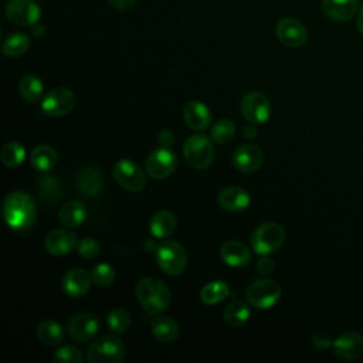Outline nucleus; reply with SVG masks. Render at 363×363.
Listing matches in <instances>:
<instances>
[{"mask_svg":"<svg viewBox=\"0 0 363 363\" xmlns=\"http://www.w3.org/2000/svg\"><path fill=\"white\" fill-rule=\"evenodd\" d=\"M230 295V288L224 281H211L200 291V299L206 305H216Z\"/></svg>","mask_w":363,"mask_h":363,"instance_id":"obj_29","label":"nucleus"},{"mask_svg":"<svg viewBox=\"0 0 363 363\" xmlns=\"http://www.w3.org/2000/svg\"><path fill=\"white\" fill-rule=\"evenodd\" d=\"M108 3L118 10H128L132 9L136 3V0H108Z\"/></svg>","mask_w":363,"mask_h":363,"instance_id":"obj_43","label":"nucleus"},{"mask_svg":"<svg viewBox=\"0 0 363 363\" xmlns=\"http://www.w3.org/2000/svg\"><path fill=\"white\" fill-rule=\"evenodd\" d=\"M157 142L160 146L170 147L174 143V133L169 129H163L157 133Z\"/></svg>","mask_w":363,"mask_h":363,"instance_id":"obj_41","label":"nucleus"},{"mask_svg":"<svg viewBox=\"0 0 363 363\" xmlns=\"http://www.w3.org/2000/svg\"><path fill=\"white\" fill-rule=\"evenodd\" d=\"M43 89H44V85L41 79L31 74L24 75L18 82V92L21 98L31 104L37 102L43 96Z\"/></svg>","mask_w":363,"mask_h":363,"instance_id":"obj_30","label":"nucleus"},{"mask_svg":"<svg viewBox=\"0 0 363 363\" xmlns=\"http://www.w3.org/2000/svg\"><path fill=\"white\" fill-rule=\"evenodd\" d=\"M78 245V240L74 231L69 228H55L50 231L44 240L47 252L52 255H67Z\"/></svg>","mask_w":363,"mask_h":363,"instance_id":"obj_15","label":"nucleus"},{"mask_svg":"<svg viewBox=\"0 0 363 363\" xmlns=\"http://www.w3.org/2000/svg\"><path fill=\"white\" fill-rule=\"evenodd\" d=\"M75 95L69 88L57 86L50 89L41 99V109L48 116H64L75 106Z\"/></svg>","mask_w":363,"mask_h":363,"instance_id":"obj_9","label":"nucleus"},{"mask_svg":"<svg viewBox=\"0 0 363 363\" xmlns=\"http://www.w3.org/2000/svg\"><path fill=\"white\" fill-rule=\"evenodd\" d=\"M86 217V207L78 200L68 201L60 208V221L68 228L78 227Z\"/></svg>","mask_w":363,"mask_h":363,"instance_id":"obj_26","label":"nucleus"},{"mask_svg":"<svg viewBox=\"0 0 363 363\" xmlns=\"http://www.w3.org/2000/svg\"><path fill=\"white\" fill-rule=\"evenodd\" d=\"M332 347L339 359L354 360L363 354V336L357 332H345L333 340Z\"/></svg>","mask_w":363,"mask_h":363,"instance_id":"obj_17","label":"nucleus"},{"mask_svg":"<svg viewBox=\"0 0 363 363\" xmlns=\"http://www.w3.org/2000/svg\"><path fill=\"white\" fill-rule=\"evenodd\" d=\"M224 320L230 325V326H241L242 323H245L250 319V308L247 306L245 302L242 301H233L230 302L225 308H224Z\"/></svg>","mask_w":363,"mask_h":363,"instance_id":"obj_32","label":"nucleus"},{"mask_svg":"<svg viewBox=\"0 0 363 363\" xmlns=\"http://www.w3.org/2000/svg\"><path fill=\"white\" fill-rule=\"evenodd\" d=\"M98 328V318L91 312H78L74 316H71V319L67 323L68 336L74 342L79 343H86L88 340H91L96 335Z\"/></svg>","mask_w":363,"mask_h":363,"instance_id":"obj_13","label":"nucleus"},{"mask_svg":"<svg viewBox=\"0 0 363 363\" xmlns=\"http://www.w3.org/2000/svg\"><path fill=\"white\" fill-rule=\"evenodd\" d=\"M91 275H92L94 284H96L98 286H108L115 279V269L109 264L101 262L92 268Z\"/></svg>","mask_w":363,"mask_h":363,"instance_id":"obj_37","label":"nucleus"},{"mask_svg":"<svg viewBox=\"0 0 363 363\" xmlns=\"http://www.w3.org/2000/svg\"><path fill=\"white\" fill-rule=\"evenodd\" d=\"M38 194L45 203H55L62 196V187L57 177L54 176H43L38 180Z\"/></svg>","mask_w":363,"mask_h":363,"instance_id":"obj_31","label":"nucleus"},{"mask_svg":"<svg viewBox=\"0 0 363 363\" xmlns=\"http://www.w3.org/2000/svg\"><path fill=\"white\" fill-rule=\"evenodd\" d=\"M235 135V125L230 119L217 121L210 129V138L213 142L224 145L230 142Z\"/></svg>","mask_w":363,"mask_h":363,"instance_id":"obj_36","label":"nucleus"},{"mask_svg":"<svg viewBox=\"0 0 363 363\" xmlns=\"http://www.w3.org/2000/svg\"><path fill=\"white\" fill-rule=\"evenodd\" d=\"M183 119L193 130H204L211 123V113L201 101H189L183 108Z\"/></svg>","mask_w":363,"mask_h":363,"instance_id":"obj_22","label":"nucleus"},{"mask_svg":"<svg viewBox=\"0 0 363 363\" xmlns=\"http://www.w3.org/2000/svg\"><path fill=\"white\" fill-rule=\"evenodd\" d=\"M26 159L24 146L18 142H7L0 150V160L6 167H17Z\"/></svg>","mask_w":363,"mask_h":363,"instance_id":"obj_33","label":"nucleus"},{"mask_svg":"<svg viewBox=\"0 0 363 363\" xmlns=\"http://www.w3.org/2000/svg\"><path fill=\"white\" fill-rule=\"evenodd\" d=\"M241 113L251 123H264L271 115L269 99L262 92H248L241 101Z\"/></svg>","mask_w":363,"mask_h":363,"instance_id":"obj_12","label":"nucleus"},{"mask_svg":"<svg viewBox=\"0 0 363 363\" xmlns=\"http://www.w3.org/2000/svg\"><path fill=\"white\" fill-rule=\"evenodd\" d=\"M177 227V221L173 213L160 210L155 213L149 221V231L155 238L170 237Z\"/></svg>","mask_w":363,"mask_h":363,"instance_id":"obj_24","label":"nucleus"},{"mask_svg":"<svg viewBox=\"0 0 363 363\" xmlns=\"http://www.w3.org/2000/svg\"><path fill=\"white\" fill-rule=\"evenodd\" d=\"M156 261L166 275L177 277L186 269L187 255L180 242L164 240L156 247Z\"/></svg>","mask_w":363,"mask_h":363,"instance_id":"obj_3","label":"nucleus"},{"mask_svg":"<svg viewBox=\"0 0 363 363\" xmlns=\"http://www.w3.org/2000/svg\"><path fill=\"white\" fill-rule=\"evenodd\" d=\"M65 332L60 323L51 319L40 322L37 326V337L45 346H57L64 340Z\"/></svg>","mask_w":363,"mask_h":363,"instance_id":"obj_28","label":"nucleus"},{"mask_svg":"<svg viewBox=\"0 0 363 363\" xmlns=\"http://www.w3.org/2000/svg\"><path fill=\"white\" fill-rule=\"evenodd\" d=\"M312 345H313L316 349H319V350H325V349H328L329 346L333 345V340H332V337H330L329 333L320 330V332H316V333L312 336Z\"/></svg>","mask_w":363,"mask_h":363,"instance_id":"obj_40","label":"nucleus"},{"mask_svg":"<svg viewBox=\"0 0 363 363\" xmlns=\"http://www.w3.org/2000/svg\"><path fill=\"white\" fill-rule=\"evenodd\" d=\"M3 216L11 230L26 231L35 221L37 206L28 193L11 191L3 201Z\"/></svg>","mask_w":363,"mask_h":363,"instance_id":"obj_1","label":"nucleus"},{"mask_svg":"<svg viewBox=\"0 0 363 363\" xmlns=\"http://www.w3.org/2000/svg\"><path fill=\"white\" fill-rule=\"evenodd\" d=\"M274 269V262L269 259V258H261L258 262H257V271L262 275H268L271 274Z\"/></svg>","mask_w":363,"mask_h":363,"instance_id":"obj_42","label":"nucleus"},{"mask_svg":"<svg viewBox=\"0 0 363 363\" xmlns=\"http://www.w3.org/2000/svg\"><path fill=\"white\" fill-rule=\"evenodd\" d=\"M218 204L221 208L235 213L245 210L251 203L250 193L240 186H228L218 193Z\"/></svg>","mask_w":363,"mask_h":363,"instance_id":"obj_20","label":"nucleus"},{"mask_svg":"<svg viewBox=\"0 0 363 363\" xmlns=\"http://www.w3.org/2000/svg\"><path fill=\"white\" fill-rule=\"evenodd\" d=\"M183 156L187 164L196 170L207 169L214 159L211 138L204 135H191L184 140Z\"/></svg>","mask_w":363,"mask_h":363,"instance_id":"obj_5","label":"nucleus"},{"mask_svg":"<svg viewBox=\"0 0 363 363\" xmlns=\"http://www.w3.org/2000/svg\"><path fill=\"white\" fill-rule=\"evenodd\" d=\"M6 17L18 27H30L38 23L41 10L34 0H9L6 4Z\"/></svg>","mask_w":363,"mask_h":363,"instance_id":"obj_11","label":"nucleus"},{"mask_svg":"<svg viewBox=\"0 0 363 363\" xmlns=\"http://www.w3.org/2000/svg\"><path fill=\"white\" fill-rule=\"evenodd\" d=\"M30 163L38 172H48L57 163V152L50 145H37L30 153Z\"/></svg>","mask_w":363,"mask_h":363,"instance_id":"obj_27","label":"nucleus"},{"mask_svg":"<svg viewBox=\"0 0 363 363\" xmlns=\"http://www.w3.org/2000/svg\"><path fill=\"white\" fill-rule=\"evenodd\" d=\"M177 166L176 153L166 146H160L152 150L145 160L146 173L155 180H163L169 177Z\"/></svg>","mask_w":363,"mask_h":363,"instance_id":"obj_8","label":"nucleus"},{"mask_svg":"<svg viewBox=\"0 0 363 363\" xmlns=\"http://www.w3.org/2000/svg\"><path fill=\"white\" fill-rule=\"evenodd\" d=\"M264 162V153L261 147L255 145H242L233 153V164L242 173L255 172Z\"/></svg>","mask_w":363,"mask_h":363,"instance_id":"obj_18","label":"nucleus"},{"mask_svg":"<svg viewBox=\"0 0 363 363\" xmlns=\"http://www.w3.org/2000/svg\"><path fill=\"white\" fill-rule=\"evenodd\" d=\"M357 30L363 35V6L359 9V14H357Z\"/></svg>","mask_w":363,"mask_h":363,"instance_id":"obj_45","label":"nucleus"},{"mask_svg":"<svg viewBox=\"0 0 363 363\" xmlns=\"http://www.w3.org/2000/svg\"><path fill=\"white\" fill-rule=\"evenodd\" d=\"M92 275L84 269V268H71L68 269L61 281L62 289L68 296L72 298H79L84 296L89 288H91Z\"/></svg>","mask_w":363,"mask_h":363,"instance_id":"obj_16","label":"nucleus"},{"mask_svg":"<svg viewBox=\"0 0 363 363\" xmlns=\"http://www.w3.org/2000/svg\"><path fill=\"white\" fill-rule=\"evenodd\" d=\"M135 295L142 308L150 315L163 312L172 299L170 289L162 281L150 277L142 278L136 284Z\"/></svg>","mask_w":363,"mask_h":363,"instance_id":"obj_2","label":"nucleus"},{"mask_svg":"<svg viewBox=\"0 0 363 363\" xmlns=\"http://www.w3.org/2000/svg\"><path fill=\"white\" fill-rule=\"evenodd\" d=\"M125 345L113 335H104L94 340L86 350L89 363H119L125 359Z\"/></svg>","mask_w":363,"mask_h":363,"instance_id":"obj_4","label":"nucleus"},{"mask_svg":"<svg viewBox=\"0 0 363 363\" xmlns=\"http://www.w3.org/2000/svg\"><path fill=\"white\" fill-rule=\"evenodd\" d=\"M31 27H33V28H31V33H33L34 37H41V35L44 34V27H43V26L34 24V26H31Z\"/></svg>","mask_w":363,"mask_h":363,"instance_id":"obj_46","label":"nucleus"},{"mask_svg":"<svg viewBox=\"0 0 363 363\" xmlns=\"http://www.w3.org/2000/svg\"><path fill=\"white\" fill-rule=\"evenodd\" d=\"M78 254L85 258V259H92L95 257H98L99 251H101V247H99V242L95 240V238H91V237H85L82 238L78 245Z\"/></svg>","mask_w":363,"mask_h":363,"instance_id":"obj_39","label":"nucleus"},{"mask_svg":"<svg viewBox=\"0 0 363 363\" xmlns=\"http://www.w3.org/2000/svg\"><path fill=\"white\" fill-rule=\"evenodd\" d=\"M221 259L233 267V268H242L251 262V251L250 248L237 240H230L221 245L220 250Z\"/></svg>","mask_w":363,"mask_h":363,"instance_id":"obj_21","label":"nucleus"},{"mask_svg":"<svg viewBox=\"0 0 363 363\" xmlns=\"http://www.w3.org/2000/svg\"><path fill=\"white\" fill-rule=\"evenodd\" d=\"M258 133V129H257V123H251L248 122V125H245V128L242 129V135L245 139H254Z\"/></svg>","mask_w":363,"mask_h":363,"instance_id":"obj_44","label":"nucleus"},{"mask_svg":"<svg viewBox=\"0 0 363 363\" xmlns=\"http://www.w3.org/2000/svg\"><path fill=\"white\" fill-rule=\"evenodd\" d=\"M322 11L335 21H347L357 11V0H322Z\"/></svg>","mask_w":363,"mask_h":363,"instance_id":"obj_23","label":"nucleus"},{"mask_svg":"<svg viewBox=\"0 0 363 363\" xmlns=\"http://www.w3.org/2000/svg\"><path fill=\"white\" fill-rule=\"evenodd\" d=\"M115 180L128 191H140L146 184L145 172L132 160L121 159L112 169Z\"/></svg>","mask_w":363,"mask_h":363,"instance_id":"obj_10","label":"nucleus"},{"mask_svg":"<svg viewBox=\"0 0 363 363\" xmlns=\"http://www.w3.org/2000/svg\"><path fill=\"white\" fill-rule=\"evenodd\" d=\"M132 323V318L130 313L123 309V308H115L109 312L108 318H106V325L108 329L116 335L125 333L128 332V329L130 328Z\"/></svg>","mask_w":363,"mask_h":363,"instance_id":"obj_35","label":"nucleus"},{"mask_svg":"<svg viewBox=\"0 0 363 363\" xmlns=\"http://www.w3.org/2000/svg\"><path fill=\"white\" fill-rule=\"evenodd\" d=\"M281 286L277 281L261 278L252 281L245 291V298L248 303L257 309H269L281 298Z\"/></svg>","mask_w":363,"mask_h":363,"instance_id":"obj_7","label":"nucleus"},{"mask_svg":"<svg viewBox=\"0 0 363 363\" xmlns=\"http://www.w3.org/2000/svg\"><path fill=\"white\" fill-rule=\"evenodd\" d=\"M150 330L157 340L163 343H170L177 339L180 328L177 322L170 316H159L152 320Z\"/></svg>","mask_w":363,"mask_h":363,"instance_id":"obj_25","label":"nucleus"},{"mask_svg":"<svg viewBox=\"0 0 363 363\" xmlns=\"http://www.w3.org/2000/svg\"><path fill=\"white\" fill-rule=\"evenodd\" d=\"M285 241V230L281 224L268 221L259 224L251 235V247L258 255H268L281 248Z\"/></svg>","mask_w":363,"mask_h":363,"instance_id":"obj_6","label":"nucleus"},{"mask_svg":"<svg viewBox=\"0 0 363 363\" xmlns=\"http://www.w3.org/2000/svg\"><path fill=\"white\" fill-rule=\"evenodd\" d=\"M75 184L82 196L98 197L104 189V174L98 167L86 166L78 172Z\"/></svg>","mask_w":363,"mask_h":363,"instance_id":"obj_19","label":"nucleus"},{"mask_svg":"<svg viewBox=\"0 0 363 363\" xmlns=\"http://www.w3.org/2000/svg\"><path fill=\"white\" fill-rule=\"evenodd\" d=\"M30 47V38L24 33H13L3 43V54L9 57H18Z\"/></svg>","mask_w":363,"mask_h":363,"instance_id":"obj_34","label":"nucleus"},{"mask_svg":"<svg viewBox=\"0 0 363 363\" xmlns=\"http://www.w3.org/2000/svg\"><path fill=\"white\" fill-rule=\"evenodd\" d=\"M54 363H81L82 362V354L81 350L75 346L65 345L60 347L54 356H52Z\"/></svg>","mask_w":363,"mask_h":363,"instance_id":"obj_38","label":"nucleus"},{"mask_svg":"<svg viewBox=\"0 0 363 363\" xmlns=\"http://www.w3.org/2000/svg\"><path fill=\"white\" fill-rule=\"evenodd\" d=\"M275 34L279 43H282L286 47L296 48L306 43L308 40V31L305 26L292 17H284L277 23Z\"/></svg>","mask_w":363,"mask_h":363,"instance_id":"obj_14","label":"nucleus"}]
</instances>
